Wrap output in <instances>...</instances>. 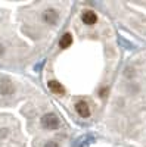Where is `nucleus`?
<instances>
[{"label":"nucleus","instance_id":"4","mask_svg":"<svg viewBox=\"0 0 146 147\" xmlns=\"http://www.w3.org/2000/svg\"><path fill=\"white\" fill-rule=\"evenodd\" d=\"M96 129L124 147H146V49L124 60Z\"/></svg>","mask_w":146,"mask_h":147},{"label":"nucleus","instance_id":"3","mask_svg":"<svg viewBox=\"0 0 146 147\" xmlns=\"http://www.w3.org/2000/svg\"><path fill=\"white\" fill-rule=\"evenodd\" d=\"M75 2L0 3V63L27 68L46 59Z\"/></svg>","mask_w":146,"mask_h":147},{"label":"nucleus","instance_id":"1","mask_svg":"<svg viewBox=\"0 0 146 147\" xmlns=\"http://www.w3.org/2000/svg\"><path fill=\"white\" fill-rule=\"evenodd\" d=\"M120 28L96 2H75L44 59L43 87L75 125L96 127L124 63Z\"/></svg>","mask_w":146,"mask_h":147},{"label":"nucleus","instance_id":"2","mask_svg":"<svg viewBox=\"0 0 146 147\" xmlns=\"http://www.w3.org/2000/svg\"><path fill=\"white\" fill-rule=\"evenodd\" d=\"M75 124L43 85L0 72V147H72Z\"/></svg>","mask_w":146,"mask_h":147}]
</instances>
